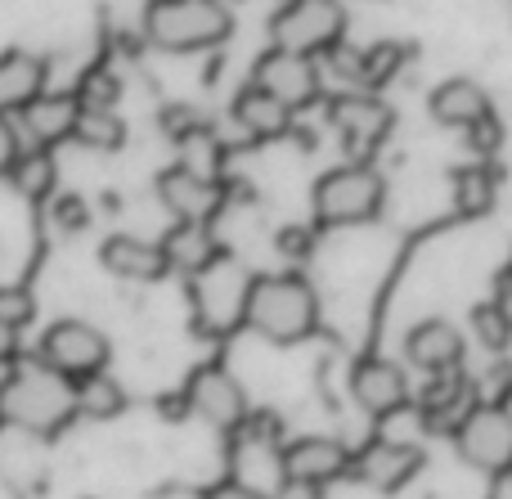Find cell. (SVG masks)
Masks as SVG:
<instances>
[{"instance_id":"obj_27","label":"cell","mask_w":512,"mask_h":499,"mask_svg":"<svg viewBox=\"0 0 512 499\" xmlns=\"http://www.w3.org/2000/svg\"><path fill=\"white\" fill-rule=\"evenodd\" d=\"M454 203H459L463 216H481L495 207V176L486 171V162L454 171Z\"/></svg>"},{"instance_id":"obj_35","label":"cell","mask_w":512,"mask_h":499,"mask_svg":"<svg viewBox=\"0 0 512 499\" xmlns=\"http://www.w3.org/2000/svg\"><path fill=\"white\" fill-rule=\"evenodd\" d=\"M310 243H315V239H310L301 225H283V230H279V248L288 252V257H306Z\"/></svg>"},{"instance_id":"obj_1","label":"cell","mask_w":512,"mask_h":499,"mask_svg":"<svg viewBox=\"0 0 512 499\" xmlns=\"http://www.w3.org/2000/svg\"><path fill=\"white\" fill-rule=\"evenodd\" d=\"M243 324L270 342H301L319 324V297L301 275H252Z\"/></svg>"},{"instance_id":"obj_7","label":"cell","mask_w":512,"mask_h":499,"mask_svg":"<svg viewBox=\"0 0 512 499\" xmlns=\"http://www.w3.org/2000/svg\"><path fill=\"white\" fill-rule=\"evenodd\" d=\"M454 446L481 473H508L512 468V410L508 405L477 401L468 419L454 428Z\"/></svg>"},{"instance_id":"obj_33","label":"cell","mask_w":512,"mask_h":499,"mask_svg":"<svg viewBox=\"0 0 512 499\" xmlns=\"http://www.w3.org/2000/svg\"><path fill=\"white\" fill-rule=\"evenodd\" d=\"M32 315H36V302L27 288H0V324L5 329H23Z\"/></svg>"},{"instance_id":"obj_32","label":"cell","mask_w":512,"mask_h":499,"mask_svg":"<svg viewBox=\"0 0 512 499\" xmlns=\"http://www.w3.org/2000/svg\"><path fill=\"white\" fill-rule=\"evenodd\" d=\"M50 221H54V230H63V234H81L90 225V207H86V198L81 194H54V203H50Z\"/></svg>"},{"instance_id":"obj_18","label":"cell","mask_w":512,"mask_h":499,"mask_svg":"<svg viewBox=\"0 0 512 499\" xmlns=\"http://www.w3.org/2000/svg\"><path fill=\"white\" fill-rule=\"evenodd\" d=\"M427 108H432V117L441 126H459V131H468V126L481 122V117L495 113V108H490V95L468 77L441 81V86L432 90V99H427Z\"/></svg>"},{"instance_id":"obj_37","label":"cell","mask_w":512,"mask_h":499,"mask_svg":"<svg viewBox=\"0 0 512 499\" xmlns=\"http://www.w3.org/2000/svg\"><path fill=\"white\" fill-rule=\"evenodd\" d=\"M207 499H270L265 491H252V486H243V482H221V486H212V491H207Z\"/></svg>"},{"instance_id":"obj_38","label":"cell","mask_w":512,"mask_h":499,"mask_svg":"<svg viewBox=\"0 0 512 499\" xmlns=\"http://www.w3.org/2000/svg\"><path fill=\"white\" fill-rule=\"evenodd\" d=\"M14 356H18V329L0 324V365H14Z\"/></svg>"},{"instance_id":"obj_34","label":"cell","mask_w":512,"mask_h":499,"mask_svg":"<svg viewBox=\"0 0 512 499\" xmlns=\"http://www.w3.org/2000/svg\"><path fill=\"white\" fill-rule=\"evenodd\" d=\"M468 144L481 153V158H495L499 144H504V126H499V117L490 113V117H481L477 126H468Z\"/></svg>"},{"instance_id":"obj_4","label":"cell","mask_w":512,"mask_h":499,"mask_svg":"<svg viewBox=\"0 0 512 499\" xmlns=\"http://www.w3.org/2000/svg\"><path fill=\"white\" fill-rule=\"evenodd\" d=\"M382 176L364 162L337 167L328 176H319L315 185V221L319 225H364L382 212Z\"/></svg>"},{"instance_id":"obj_16","label":"cell","mask_w":512,"mask_h":499,"mask_svg":"<svg viewBox=\"0 0 512 499\" xmlns=\"http://www.w3.org/2000/svg\"><path fill=\"white\" fill-rule=\"evenodd\" d=\"M405 356L423 374H450L463 365V333L450 320H418L405 333Z\"/></svg>"},{"instance_id":"obj_20","label":"cell","mask_w":512,"mask_h":499,"mask_svg":"<svg viewBox=\"0 0 512 499\" xmlns=\"http://www.w3.org/2000/svg\"><path fill=\"white\" fill-rule=\"evenodd\" d=\"M472 405H477L472 383L459 374V369H450V374H436L432 392L423 396V419L432 423L436 432H445V428H459V423L468 419Z\"/></svg>"},{"instance_id":"obj_8","label":"cell","mask_w":512,"mask_h":499,"mask_svg":"<svg viewBox=\"0 0 512 499\" xmlns=\"http://www.w3.org/2000/svg\"><path fill=\"white\" fill-rule=\"evenodd\" d=\"M41 365L77 383L108 365V338L86 320H54L41 333Z\"/></svg>"},{"instance_id":"obj_28","label":"cell","mask_w":512,"mask_h":499,"mask_svg":"<svg viewBox=\"0 0 512 499\" xmlns=\"http://www.w3.org/2000/svg\"><path fill=\"white\" fill-rule=\"evenodd\" d=\"M180 167H189V171H198V176H207V180H216V167H221V158H225V149H221V140L212 135V126H194L189 135H180Z\"/></svg>"},{"instance_id":"obj_2","label":"cell","mask_w":512,"mask_h":499,"mask_svg":"<svg viewBox=\"0 0 512 499\" xmlns=\"http://www.w3.org/2000/svg\"><path fill=\"white\" fill-rule=\"evenodd\" d=\"M77 414V401H72V378L45 369L41 360L32 365H18L14 374L0 383V419L14 423V428L27 432H59L63 423Z\"/></svg>"},{"instance_id":"obj_26","label":"cell","mask_w":512,"mask_h":499,"mask_svg":"<svg viewBox=\"0 0 512 499\" xmlns=\"http://www.w3.org/2000/svg\"><path fill=\"white\" fill-rule=\"evenodd\" d=\"M5 176L14 180V189H18V194H27V198H45V194H54V158H50L45 149L18 153L14 167H9Z\"/></svg>"},{"instance_id":"obj_15","label":"cell","mask_w":512,"mask_h":499,"mask_svg":"<svg viewBox=\"0 0 512 499\" xmlns=\"http://www.w3.org/2000/svg\"><path fill=\"white\" fill-rule=\"evenodd\" d=\"M328 122L337 126V135L346 140V149L369 153L373 144H382V135L391 131V108L378 95H337L328 104Z\"/></svg>"},{"instance_id":"obj_23","label":"cell","mask_w":512,"mask_h":499,"mask_svg":"<svg viewBox=\"0 0 512 499\" xmlns=\"http://www.w3.org/2000/svg\"><path fill=\"white\" fill-rule=\"evenodd\" d=\"M77 99L72 95H36L32 104L23 108V126H27V135H32L36 144H59V140H68L72 135V126H77Z\"/></svg>"},{"instance_id":"obj_24","label":"cell","mask_w":512,"mask_h":499,"mask_svg":"<svg viewBox=\"0 0 512 499\" xmlns=\"http://www.w3.org/2000/svg\"><path fill=\"white\" fill-rule=\"evenodd\" d=\"M72 401H77V414H86V419H117V414L126 410V392L122 383H117L113 374H86L72 383Z\"/></svg>"},{"instance_id":"obj_12","label":"cell","mask_w":512,"mask_h":499,"mask_svg":"<svg viewBox=\"0 0 512 499\" xmlns=\"http://www.w3.org/2000/svg\"><path fill=\"white\" fill-rule=\"evenodd\" d=\"M351 396L364 414L387 419V414H396L409 405V378L396 360L364 356V360H355V369H351Z\"/></svg>"},{"instance_id":"obj_31","label":"cell","mask_w":512,"mask_h":499,"mask_svg":"<svg viewBox=\"0 0 512 499\" xmlns=\"http://www.w3.org/2000/svg\"><path fill=\"white\" fill-rule=\"evenodd\" d=\"M472 329H477V342L486 351H508L512 324L504 320V311H499L495 302H486V306H477V311H472Z\"/></svg>"},{"instance_id":"obj_19","label":"cell","mask_w":512,"mask_h":499,"mask_svg":"<svg viewBox=\"0 0 512 499\" xmlns=\"http://www.w3.org/2000/svg\"><path fill=\"white\" fill-rule=\"evenodd\" d=\"M36 95H45V59L27 50H5L0 54V113L27 108Z\"/></svg>"},{"instance_id":"obj_29","label":"cell","mask_w":512,"mask_h":499,"mask_svg":"<svg viewBox=\"0 0 512 499\" xmlns=\"http://www.w3.org/2000/svg\"><path fill=\"white\" fill-rule=\"evenodd\" d=\"M409 59V45L400 41H378L369 50H360V86H387Z\"/></svg>"},{"instance_id":"obj_5","label":"cell","mask_w":512,"mask_h":499,"mask_svg":"<svg viewBox=\"0 0 512 499\" xmlns=\"http://www.w3.org/2000/svg\"><path fill=\"white\" fill-rule=\"evenodd\" d=\"M189 288H194V311L203 333H230L243 324V302H248L252 288V275L243 270V261L221 252L212 266L189 275Z\"/></svg>"},{"instance_id":"obj_10","label":"cell","mask_w":512,"mask_h":499,"mask_svg":"<svg viewBox=\"0 0 512 499\" xmlns=\"http://www.w3.org/2000/svg\"><path fill=\"white\" fill-rule=\"evenodd\" d=\"M252 86H261L270 99H279L283 108H306L319 99V63L306 54H288V50H265L256 59Z\"/></svg>"},{"instance_id":"obj_39","label":"cell","mask_w":512,"mask_h":499,"mask_svg":"<svg viewBox=\"0 0 512 499\" xmlns=\"http://www.w3.org/2000/svg\"><path fill=\"white\" fill-rule=\"evenodd\" d=\"M495 306H499V311H504V320L512 324V279H504V284H499V297H495Z\"/></svg>"},{"instance_id":"obj_36","label":"cell","mask_w":512,"mask_h":499,"mask_svg":"<svg viewBox=\"0 0 512 499\" xmlns=\"http://www.w3.org/2000/svg\"><path fill=\"white\" fill-rule=\"evenodd\" d=\"M18 131H14V122H5V113H0V171H9L14 167V158H18Z\"/></svg>"},{"instance_id":"obj_40","label":"cell","mask_w":512,"mask_h":499,"mask_svg":"<svg viewBox=\"0 0 512 499\" xmlns=\"http://www.w3.org/2000/svg\"><path fill=\"white\" fill-rule=\"evenodd\" d=\"M149 5H153V0H149Z\"/></svg>"},{"instance_id":"obj_41","label":"cell","mask_w":512,"mask_h":499,"mask_svg":"<svg viewBox=\"0 0 512 499\" xmlns=\"http://www.w3.org/2000/svg\"><path fill=\"white\" fill-rule=\"evenodd\" d=\"M508 473H512V468H508Z\"/></svg>"},{"instance_id":"obj_9","label":"cell","mask_w":512,"mask_h":499,"mask_svg":"<svg viewBox=\"0 0 512 499\" xmlns=\"http://www.w3.org/2000/svg\"><path fill=\"white\" fill-rule=\"evenodd\" d=\"M185 410H194L216 432H239L248 419V396L221 365H198L185 383Z\"/></svg>"},{"instance_id":"obj_30","label":"cell","mask_w":512,"mask_h":499,"mask_svg":"<svg viewBox=\"0 0 512 499\" xmlns=\"http://www.w3.org/2000/svg\"><path fill=\"white\" fill-rule=\"evenodd\" d=\"M72 99H77V108H86V113H113L117 99H122V81L108 68H90L86 77H81V86L72 90Z\"/></svg>"},{"instance_id":"obj_6","label":"cell","mask_w":512,"mask_h":499,"mask_svg":"<svg viewBox=\"0 0 512 499\" xmlns=\"http://www.w3.org/2000/svg\"><path fill=\"white\" fill-rule=\"evenodd\" d=\"M270 36H274V50L315 59V54H328L333 45H342L346 14L337 0H288V5L274 14Z\"/></svg>"},{"instance_id":"obj_17","label":"cell","mask_w":512,"mask_h":499,"mask_svg":"<svg viewBox=\"0 0 512 499\" xmlns=\"http://www.w3.org/2000/svg\"><path fill=\"white\" fill-rule=\"evenodd\" d=\"M99 266L117 279H135V284H153V279H162L171 270L158 243L135 239V234H113V239H104Z\"/></svg>"},{"instance_id":"obj_22","label":"cell","mask_w":512,"mask_h":499,"mask_svg":"<svg viewBox=\"0 0 512 499\" xmlns=\"http://www.w3.org/2000/svg\"><path fill=\"white\" fill-rule=\"evenodd\" d=\"M158 248H162V257H167V266L185 270V275H198L203 266H212V261L221 257L216 234L207 230V225H185V221H176V230H171Z\"/></svg>"},{"instance_id":"obj_14","label":"cell","mask_w":512,"mask_h":499,"mask_svg":"<svg viewBox=\"0 0 512 499\" xmlns=\"http://www.w3.org/2000/svg\"><path fill=\"white\" fill-rule=\"evenodd\" d=\"M423 468V450L409 441H369L360 455H351V477L373 491H400Z\"/></svg>"},{"instance_id":"obj_25","label":"cell","mask_w":512,"mask_h":499,"mask_svg":"<svg viewBox=\"0 0 512 499\" xmlns=\"http://www.w3.org/2000/svg\"><path fill=\"white\" fill-rule=\"evenodd\" d=\"M72 140L86 144V149L99 153H117L126 144V122L117 113H77V126H72Z\"/></svg>"},{"instance_id":"obj_11","label":"cell","mask_w":512,"mask_h":499,"mask_svg":"<svg viewBox=\"0 0 512 499\" xmlns=\"http://www.w3.org/2000/svg\"><path fill=\"white\" fill-rule=\"evenodd\" d=\"M279 473L288 486H328L351 473V450L333 437H297L279 450Z\"/></svg>"},{"instance_id":"obj_13","label":"cell","mask_w":512,"mask_h":499,"mask_svg":"<svg viewBox=\"0 0 512 499\" xmlns=\"http://www.w3.org/2000/svg\"><path fill=\"white\" fill-rule=\"evenodd\" d=\"M158 198H162V207H167L176 221L207 225L216 212H221L225 189L216 185V180L189 171V167H171V171H162L158 176Z\"/></svg>"},{"instance_id":"obj_3","label":"cell","mask_w":512,"mask_h":499,"mask_svg":"<svg viewBox=\"0 0 512 499\" xmlns=\"http://www.w3.org/2000/svg\"><path fill=\"white\" fill-rule=\"evenodd\" d=\"M144 36L167 54L212 50L230 36V9L221 0H153L144 14Z\"/></svg>"},{"instance_id":"obj_21","label":"cell","mask_w":512,"mask_h":499,"mask_svg":"<svg viewBox=\"0 0 512 499\" xmlns=\"http://www.w3.org/2000/svg\"><path fill=\"white\" fill-rule=\"evenodd\" d=\"M234 122L248 135H256V140H279V135L292 131V113L279 99L265 95L261 86H252V81L239 90V99H234Z\"/></svg>"}]
</instances>
